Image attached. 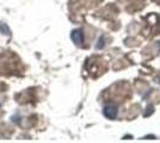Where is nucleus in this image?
<instances>
[{"label":"nucleus","mask_w":160,"mask_h":143,"mask_svg":"<svg viewBox=\"0 0 160 143\" xmlns=\"http://www.w3.org/2000/svg\"><path fill=\"white\" fill-rule=\"evenodd\" d=\"M104 115L109 119H115L117 116V107L115 105H109L104 109Z\"/></svg>","instance_id":"2"},{"label":"nucleus","mask_w":160,"mask_h":143,"mask_svg":"<svg viewBox=\"0 0 160 143\" xmlns=\"http://www.w3.org/2000/svg\"><path fill=\"white\" fill-rule=\"evenodd\" d=\"M71 37H72V41L75 44H82L84 43V34H82V30H80V29L73 30Z\"/></svg>","instance_id":"1"},{"label":"nucleus","mask_w":160,"mask_h":143,"mask_svg":"<svg viewBox=\"0 0 160 143\" xmlns=\"http://www.w3.org/2000/svg\"><path fill=\"white\" fill-rule=\"evenodd\" d=\"M0 31H2L5 35H10V30L5 24H0Z\"/></svg>","instance_id":"3"},{"label":"nucleus","mask_w":160,"mask_h":143,"mask_svg":"<svg viewBox=\"0 0 160 143\" xmlns=\"http://www.w3.org/2000/svg\"><path fill=\"white\" fill-rule=\"evenodd\" d=\"M0 106H1V102H0Z\"/></svg>","instance_id":"4"}]
</instances>
